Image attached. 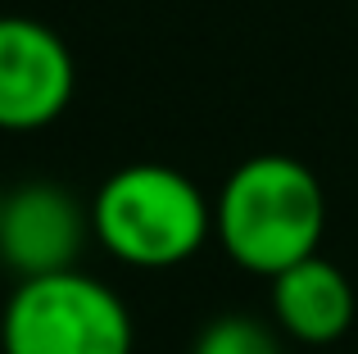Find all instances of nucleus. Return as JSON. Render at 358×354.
Segmentation results:
<instances>
[{"label":"nucleus","instance_id":"6e6552de","mask_svg":"<svg viewBox=\"0 0 358 354\" xmlns=\"http://www.w3.org/2000/svg\"><path fill=\"white\" fill-rule=\"evenodd\" d=\"M0 200H5V191H0Z\"/></svg>","mask_w":358,"mask_h":354},{"label":"nucleus","instance_id":"39448f33","mask_svg":"<svg viewBox=\"0 0 358 354\" xmlns=\"http://www.w3.org/2000/svg\"><path fill=\"white\" fill-rule=\"evenodd\" d=\"M78 91V64L55 27L0 14V132H41Z\"/></svg>","mask_w":358,"mask_h":354},{"label":"nucleus","instance_id":"0eeeda50","mask_svg":"<svg viewBox=\"0 0 358 354\" xmlns=\"http://www.w3.org/2000/svg\"><path fill=\"white\" fill-rule=\"evenodd\" d=\"M191 354H281L272 327H263L250 313H222L200 332Z\"/></svg>","mask_w":358,"mask_h":354},{"label":"nucleus","instance_id":"f03ea898","mask_svg":"<svg viewBox=\"0 0 358 354\" xmlns=\"http://www.w3.org/2000/svg\"><path fill=\"white\" fill-rule=\"evenodd\" d=\"M91 232L127 268H177L200 255L213 232V204L182 169L127 164L100 182Z\"/></svg>","mask_w":358,"mask_h":354},{"label":"nucleus","instance_id":"423d86ee","mask_svg":"<svg viewBox=\"0 0 358 354\" xmlns=\"http://www.w3.org/2000/svg\"><path fill=\"white\" fill-rule=\"evenodd\" d=\"M272 318L304 346H331L354 323V286L331 259L308 255L272 277Z\"/></svg>","mask_w":358,"mask_h":354},{"label":"nucleus","instance_id":"7ed1b4c3","mask_svg":"<svg viewBox=\"0 0 358 354\" xmlns=\"http://www.w3.org/2000/svg\"><path fill=\"white\" fill-rule=\"evenodd\" d=\"M5 354H131V313L100 277L55 273L18 282L0 313Z\"/></svg>","mask_w":358,"mask_h":354},{"label":"nucleus","instance_id":"20e7f679","mask_svg":"<svg viewBox=\"0 0 358 354\" xmlns=\"http://www.w3.org/2000/svg\"><path fill=\"white\" fill-rule=\"evenodd\" d=\"M87 241H96L91 204H82L69 186L36 177L0 200V264L18 282L73 273Z\"/></svg>","mask_w":358,"mask_h":354},{"label":"nucleus","instance_id":"f257e3e1","mask_svg":"<svg viewBox=\"0 0 358 354\" xmlns=\"http://www.w3.org/2000/svg\"><path fill=\"white\" fill-rule=\"evenodd\" d=\"M213 232L245 273L277 277L322 246V182L290 155H254L222 182L213 204Z\"/></svg>","mask_w":358,"mask_h":354}]
</instances>
